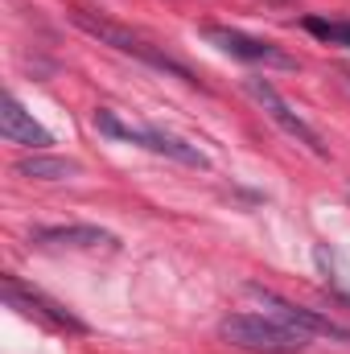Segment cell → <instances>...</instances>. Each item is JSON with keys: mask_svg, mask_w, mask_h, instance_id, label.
I'll list each match as a JSON object with an SVG mask.
<instances>
[{"mask_svg": "<svg viewBox=\"0 0 350 354\" xmlns=\"http://www.w3.org/2000/svg\"><path fill=\"white\" fill-rule=\"evenodd\" d=\"M219 338L248 354H301L309 346V334L293 330L280 317H264V313H231V317H223Z\"/></svg>", "mask_w": 350, "mask_h": 354, "instance_id": "cell-1", "label": "cell"}, {"mask_svg": "<svg viewBox=\"0 0 350 354\" xmlns=\"http://www.w3.org/2000/svg\"><path fill=\"white\" fill-rule=\"evenodd\" d=\"M95 132L107 136V140H124V145H136V149H149L157 157H169V161H181V165H194V169H206V153L181 136H169L161 128H149V124H128L120 120L111 107H99L95 111Z\"/></svg>", "mask_w": 350, "mask_h": 354, "instance_id": "cell-2", "label": "cell"}, {"mask_svg": "<svg viewBox=\"0 0 350 354\" xmlns=\"http://www.w3.org/2000/svg\"><path fill=\"white\" fill-rule=\"evenodd\" d=\"M75 25H79V29H87L91 37H99L103 46H111V50H120V54L140 58V62H145V66H153V71H165V75H174V79H181V83H198V79L190 75V66H181V62L169 58L165 50H157L149 37H140V33H132V29L116 25V21H103V17H95V12H75Z\"/></svg>", "mask_w": 350, "mask_h": 354, "instance_id": "cell-3", "label": "cell"}, {"mask_svg": "<svg viewBox=\"0 0 350 354\" xmlns=\"http://www.w3.org/2000/svg\"><path fill=\"white\" fill-rule=\"evenodd\" d=\"M243 91H248V95L260 103L264 111H268V120H272L276 128H284V132H288L297 145H305L313 157H330V149H326V140L317 136V128H313L309 120H301V115L293 111V103H288L280 91L272 87L268 79H248V83H243Z\"/></svg>", "mask_w": 350, "mask_h": 354, "instance_id": "cell-4", "label": "cell"}, {"mask_svg": "<svg viewBox=\"0 0 350 354\" xmlns=\"http://www.w3.org/2000/svg\"><path fill=\"white\" fill-rule=\"evenodd\" d=\"M202 37L210 46H219L223 54L239 58V62H252V66H272V71H297V58L284 54L280 46L264 41V37H252L243 29H227V25H202Z\"/></svg>", "mask_w": 350, "mask_h": 354, "instance_id": "cell-5", "label": "cell"}, {"mask_svg": "<svg viewBox=\"0 0 350 354\" xmlns=\"http://www.w3.org/2000/svg\"><path fill=\"white\" fill-rule=\"evenodd\" d=\"M248 292L268 305V313L272 317H280V322H288L293 330H301V334H317V338H334V342H347L350 346V330L347 326H338L334 317H326V313H317V309H301V305H293V301H284V297H276L272 288H260V284H248Z\"/></svg>", "mask_w": 350, "mask_h": 354, "instance_id": "cell-6", "label": "cell"}, {"mask_svg": "<svg viewBox=\"0 0 350 354\" xmlns=\"http://www.w3.org/2000/svg\"><path fill=\"white\" fill-rule=\"evenodd\" d=\"M4 301L12 305V309H21L25 317H37V322H46L50 330H66V334H87V322H79L66 305H58V301H50L42 288H25L17 276H4Z\"/></svg>", "mask_w": 350, "mask_h": 354, "instance_id": "cell-7", "label": "cell"}, {"mask_svg": "<svg viewBox=\"0 0 350 354\" xmlns=\"http://www.w3.org/2000/svg\"><path fill=\"white\" fill-rule=\"evenodd\" d=\"M0 136L8 140V145H21V149H33V153H46L50 145H54V136L21 107V99L17 95H4V103H0Z\"/></svg>", "mask_w": 350, "mask_h": 354, "instance_id": "cell-8", "label": "cell"}, {"mask_svg": "<svg viewBox=\"0 0 350 354\" xmlns=\"http://www.w3.org/2000/svg\"><path fill=\"white\" fill-rule=\"evenodd\" d=\"M42 248H75V252H95V248H116V235L91 223H71V227H37L29 235Z\"/></svg>", "mask_w": 350, "mask_h": 354, "instance_id": "cell-9", "label": "cell"}, {"mask_svg": "<svg viewBox=\"0 0 350 354\" xmlns=\"http://www.w3.org/2000/svg\"><path fill=\"white\" fill-rule=\"evenodd\" d=\"M17 174L21 177H33V181H66L71 174H79V165L75 161H66V157H21L17 161Z\"/></svg>", "mask_w": 350, "mask_h": 354, "instance_id": "cell-10", "label": "cell"}, {"mask_svg": "<svg viewBox=\"0 0 350 354\" xmlns=\"http://www.w3.org/2000/svg\"><path fill=\"white\" fill-rule=\"evenodd\" d=\"M317 41H326V46H342L350 50V21H326V17H305L301 21Z\"/></svg>", "mask_w": 350, "mask_h": 354, "instance_id": "cell-11", "label": "cell"}, {"mask_svg": "<svg viewBox=\"0 0 350 354\" xmlns=\"http://www.w3.org/2000/svg\"><path fill=\"white\" fill-rule=\"evenodd\" d=\"M342 83H347V91H350V75H342Z\"/></svg>", "mask_w": 350, "mask_h": 354, "instance_id": "cell-12", "label": "cell"}]
</instances>
